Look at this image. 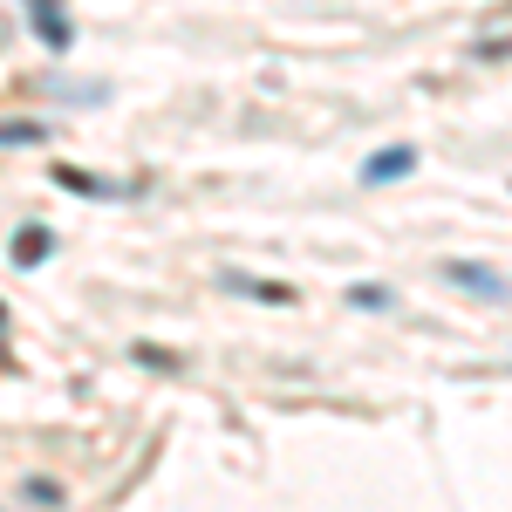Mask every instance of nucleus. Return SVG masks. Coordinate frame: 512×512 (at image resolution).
I'll return each mask as SVG.
<instances>
[{
  "instance_id": "obj_5",
  "label": "nucleus",
  "mask_w": 512,
  "mask_h": 512,
  "mask_svg": "<svg viewBox=\"0 0 512 512\" xmlns=\"http://www.w3.org/2000/svg\"><path fill=\"white\" fill-rule=\"evenodd\" d=\"M14 260H21V267L48 260V226H21V239H14Z\"/></svg>"
},
{
  "instance_id": "obj_4",
  "label": "nucleus",
  "mask_w": 512,
  "mask_h": 512,
  "mask_svg": "<svg viewBox=\"0 0 512 512\" xmlns=\"http://www.w3.org/2000/svg\"><path fill=\"white\" fill-rule=\"evenodd\" d=\"M226 287H233V294H260V301H274V308H287V301H294V294H287L280 280H246V274H226Z\"/></svg>"
},
{
  "instance_id": "obj_6",
  "label": "nucleus",
  "mask_w": 512,
  "mask_h": 512,
  "mask_svg": "<svg viewBox=\"0 0 512 512\" xmlns=\"http://www.w3.org/2000/svg\"><path fill=\"white\" fill-rule=\"evenodd\" d=\"M55 178L69 185V192H89V198H110V185L103 178H89V171H76V164H55Z\"/></svg>"
},
{
  "instance_id": "obj_2",
  "label": "nucleus",
  "mask_w": 512,
  "mask_h": 512,
  "mask_svg": "<svg viewBox=\"0 0 512 512\" xmlns=\"http://www.w3.org/2000/svg\"><path fill=\"white\" fill-rule=\"evenodd\" d=\"M444 280L472 287V294H485V301H499V294H506V280L492 274V267H472V260H451V267H444Z\"/></svg>"
},
{
  "instance_id": "obj_1",
  "label": "nucleus",
  "mask_w": 512,
  "mask_h": 512,
  "mask_svg": "<svg viewBox=\"0 0 512 512\" xmlns=\"http://www.w3.org/2000/svg\"><path fill=\"white\" fill-rule=\"evenodd\" d=\"M410 164H417V151H410V144H390V151H376V158L362 164V185H390V178H403Z\"/></svg>"
},
{
  "instance_id": "obj_3",
  "label": "nucleus",
  "mask_w": 512,
  "mask_h": 512,
  "mask_svg": "<svg viewBox=\"0 0 512 512\" xmlns=\"http://www.w3.org/2000/svg\"><path fill=\"white\" fill-rule=\"evenodd\" d=\"M28 14H35V28L48 48H69V21H62V0H28Z\"/></svg>"
}]
</instances>
